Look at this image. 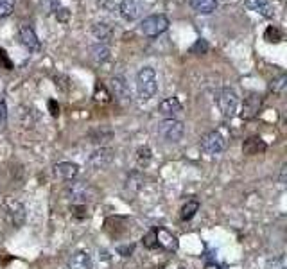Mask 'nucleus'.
<instances>
[{"instance_id":"obj_1","label":"nucleus","mask_w":287,"mask_h":269,"mask_svg":"<svg viewBox=\"0 0 287 269\" xmlns=\"http://www.w3.org/2000/svg\"><path fill=\"white\" fill-rule=\"evenodd\" d=\"M158 92V79H156V72L152 67H142L137 74V93L139 99L145 103L151 101Z\"/></svg>"},{"instance_id":"obj_2","label":"nucleus","mask_w":287,"mask_h":269,"mask_svg":"<svg viewBox=\"0 0 287 269\" xmlns=\"http://www.w3.org/2000/svg\"><path fill=\"white\" fill-rule=\"evenodd\" d=\"M140 32L149 38H155L160 36L162 32H165L169 29V18L165 14H151V16H145L140 22Z\"/></svg>"},{"instance_id":"obj_3","label":"nucleus","mask_w":287,"mask_h":269,"mask_svg":"<svg viewBox=\"0 0 287 269\" xmlns=\"http://www.w3.org/2000/svg\"><path fill=\"white\" fill-rule=\"evenodd\" d=\"M2 208H4V214H6V219L9 221L11 226L13 228L24 226L27 214H25V206L20 201H16L13 198H6L2 201Z\"/></svg>"},{"instance_id":"obj_4","label":"nucleus","mask_w":287,"mask_h":269,"mask_svg":"<svg viewBox=\"0 0 287 269\" xmlns=\"http://www.w3.org/2000/svg\"><path fill=\"white\" fill-rule=\"evenodd\" d=\"M67 192L74 205H86V203L93 201L97 198V190L86 181H75L68 187Z\"/></svg>"},{"instance_id":"obj_5","label":"nucleus","mask_w":287,"mask_h":269,"mask_svg":"<svg viewBox=\"0 0 287 269\" xmlns=\"http://www.w3.org/2000/svg\"><path fill=\"white\" fill-rule=\"evenodd\" d=\"M216 101H217V106H219L221 113H223L224 117L226 119L234 117L239 108V97L234 88H223L216 95Z\"/></svg>"},{"instance_id":"obj_6","label":"nucleus","mask_w":287,"mask_h":269,"mask_svg":"<svg viewBox=\"0 0 287 269\" xmlns=\"http://www.w3.org/2000/svg\"><path fill=\"white\" fill-rule=\"evenodd\" d=\"M226 145H228V140L221 131H210L201 138V151L210 156L223 152L226 149Z\"/></svg>"},{"instance_id":"obj_7","label":"nucleus","mask_w":287,"mask_h":269,"mask_svg":"<svg viewBox=\"0 0 287 269\" xmlns=\"http://www.w3.org/2000/svg\"><path fill=\"white\" fill-rule=\"evenodd\" d=\"M158 133L163 140L167 142H180L185 133V126L178 119H165L162 124L158 126Z\"/></svg>"},{"instance_id":"obj_8","label":"nucleus","mask_w":287,"mask_h":269,"mask_svg":"<svg viewBox=\"0 0 287 269\" xmlns=\"http://www.w3.org/2000/svg\"><path fill=\"white\" fill-rule=\"evenodd\" d=\"M113 156H115V151L111 147H104V145L103 147H97L95 151L90 155L88 165L92 167L93 170H103L113 162Z\"/></svg>"},{"instance_id":"obj_9","label":"nucleus","mask_w":287,"mask_h":269,"mask_svg":"<svg viewBox=\"0 0 287 269\" xmlns=\"http://www.w3.org/2000/svg\"><path fill=\"white\" fill-rule=\"evenodd\" d=\"M119 9H121V14L124 20L133 22V20H137V18L142 16L144 0H121Z\"/></svg>"},{"instance_id":"obj_10","label":"nucleus","mask_w":287,"mask_h":269,"mask_svg":"<svg viewBox=\"0 0 287 269\" xmlns=\"http://www.w3.org/2000/svg\"><path fill=\"white\" fill-rule=\"evenodd\" d=\"M110 88H111V93H113V97L117 101H121V103H129V101H131L129 86H128V83H126V79L122 78V75H115V78H111Z\"/></svg>"},{"instance_id":"obj_11","label":"nucleus","mask_w":287,"mask_h":269,"mask_svg":"<svg viewBox=\"0 0 287 269\" xmlns=\"http://www.w3.org/2000/svg\"><path fill=\"white\" fill-rule=\"evenodd\" d=\"M18 38H20V43L29 50H38L40 49V40L36 36L34 29L31 27V24H22L18 27Z\"/></svg>"},{"instance_id":"obj_12","label":"nucleus","mask_w":287,"mask_h":269,"mask_svg":"<svg viewBox=\"0 0 287 269\" xmlns=\"http://www.w3.org/2000/svg\"><path fill=\"white\" fill-rule=\"evenodd\" d=\"M54 176L61 181H72L78 178L79 174V165L78 163H72V162H60L54 165Z\"/></svg>"},{"instance_id":"obj_13","label":"nucleus","mask_w":287,"mask_h":269,"mask_svg":"<svg viewBox=\"0 0 287 269\" xmlns=\"http://www.w3.org/2000/svg\"><path fill=\"white\" fill-rule=\"evenodd\" d=\"M181 111H183V106H181V103L176 99V97L163 99L162 103L158 104V113L165 119H176Z\"/></svg>"},{"instance_id":"obj_14","label":"nucleus","mask_w":287,"mask_h":269,"mask_svg":"<svg viewBox=\"0 0 287 269\" xmlns=\"http://www.w3.org/2000/svg\"><path fill=\"white\" fill-rule=\"evenodd\" d=\"M67 269H92V257L86 252H75L68 259Z\"/></svg>"},{"instance_id":"obj_15","label":"nucleus","mask_w":287,"mask_h":269,"mask_svg":"<svg viewBox=\"0 0 287 269\" xmlns=\"http://www.w3.org/2000/svg\"><path fill=\"white\" fill-rule=\"evenodd\" d=\"M260 95H250L244 99L242 103V111H241V117L242 119H253L257 113H259V108H260Z\"/></svg>"},{"instance_id":"obj_16","label":"nucleus","mask_w":287,"mask_h":269,"mask_svg":"<svg viewBox=\"0 0 287 269\" xmlns=\"http://www.w3.org/2000/svg\"><path fill=\"white\" fill-rule=\"evenodd\" d=\"M266 147H267L266 142L260 137H250V138H246L244 144H242V152L248 156H253V155H259V152H264Z\"/></svg>"},{"instance_id":"obj_17","label":"nucleus","mask_w":287,"mask_h":269,"mask_svg":"<svg viewBox=\"0 0 287 269\" xmlns=\"http://www.w3.org/2000/svg\"><path fill=\"white\" fill-rule=\"evenodd\" d=\"M156 241H158V246L165 248L167 252H176L178 249V239L170 232H167L165 228H160L156 232Z\"/></svg>"},{"instance_id":"obj_18","label":"nucleus","mask_w":287,"mask_h":269,"mask_svg":"<svg viewBox=\"0 0 287 269\" xmlns=\"http://www.w3.org/2000/svg\"><path fill=\"white\" fill-rule=\"evenodd\" d=\"M88 137H90V142H92V144H97L103 147L106 142H110L111 138H113V131H111L110 128H106V126H101V128L90 131Z\"/></svg>"},{"instance_id":"obj_19","label":"nucleus","mask_w":287,"mask_h":269,"mask_svg":"<svg viewBox=\"0 0 287 269\" xmlns=\"http://www.w3.org/2000/svg\"><path fill=\"white\" fill-rule=\"evenodd\" d=\"M244 4L250 11L262 14V16H271L273 14V7H271L270 0H246Z\"/></svg>"},{"instance_id":"obj_20","label":"nucleus","mask_w":287,"mask_h":269,"mask_svg":"<svg viewBox=\"0 0 287 269\" xmlns=\"http://www.w3.org/2000/svg\"><path fill=\"white\" fill-rule=\"evenodd\" d=\"M92 32L101 43H104V45L113 38V29H111L108 24H104V22H97V24H93Z\"/></svg>"},{"instance_id":"obj_21","label":"nucleus","mask_w":287,"mask_h":269,"mask_svg":"<svg viewBox=\"0 0 287 269\" xmlns=\"http://www.w3.org/2000/svg\"><path fill=\"white\" fill-rule=\"evenodd\" d=\"M190 7L199 14H212L217 9V0H190Z\"/></svg>"},{"instance_id":"obj_22","label":"nucleus","mask_w":287,"mask_h":269,"mask_svg":"<svg viewBox=\"0 0 287 269\" xmlns=\"http://www.w3.org/2000/svg\"><path fill=\"white\" fill-rule=\"evenodd\" d=\"M110 47L104 45V43H97L92 47V57L95 63H104V61L110 60Z\"/></svg>"},{"instance_id":"obj_23","label":"nucleus","mask_w":287,"mask_h":269,"mask_svg":"<svg viewBox=\"0 0 287 269\" xmlns=\"http://www.w3.org/2000/svg\"><path fill=\"white\" fill-rule=\"evenodd\" d=\"M199 210V203L198 201H187V205H183V208H181V214L180 217L183 221H190L192 217L196 216V212Z\"/></svg>"},{"instance_id":"obj_24","label":"nucleus","mask_w":287,"mask_h":269,"mask_svg":"<svg viewBox=\"0 0 287 269\" xmlns=\"http://www.w3.org/2000/svg\"><path fill=\"white\" fill-rule=\"evenodd\" d=\"M285 86H287V75L282 74L280 78H277V79H273V81H271L270 90L275 93V95H284Z\"/></svg>"},{"instance_id":"obj_25","label":"nucleus","mask_w":287,"mask_h":269,"mask_svg":"<svg viewBox=\"0 0 287 269\" xmlns=\"http://www.w3.org/2000/svg\"><path fill=\"white\" fill-rule=\"evenodd\" d=\"M151 158H152V151L147 147V145L139 147V151H137V163H139V167H145L149 162H151Z\"/></svg>"},{"instance_id":"obj_26","label":"nucleus","mask_w":287,"mask_h":269,"mask_svg":"<svg viewBox=\"0 0 287 269\" xmlns=\"http://www.w3.org/2000/svg\"><path fill=\"white\" fill-rule=\"evenodd\" d=\"M264 40H267L270 43H278L282 40V32L278 31L277 27L271 25V27H267L266 32H264Z\"/></svg>"},{"instance_id":"obj_27","label":"nucleus","mask_w":287,"mask_h":269,"mask_svg":"<svg viewBox=\"0 0 287 269\" xmlns=\"http://www.w3.org/2000/svg\"><path fill=\"white\" fill-rule=\"evenodd\" d=\"M14 4H16V0H0V18L9 16L14 11Z\"/></svg>"},{"instance_id":"obj_28","label":"nucleus","mask_w":287,"mask_h":269,"mask_svg":"<svg viewBox=\"0 0 287 269\" xmlns=\"http://www.w3.org/2000/svg\"><path fill=\"white\" fill-rule=\"evenodd\" d=\"M142 244H144V248H147V249H155V248H158V241H156V230H151V232H149V234H145V235H144Z\"/></svg>"},{"instance_id":"obj_29","label":"nucleus","mask_w":287,"mask_h":269,"mask_svg":"<svg viewBox=\"0 0 287 269\" xmlns=\"http://www.w3.org/2000/svg\"><path fill=\"white\" fill-rule=\"evenodd\" d=\"M266 269H285V255H278L275 259L267 260Z\"/></svg>"},{"instance_id":"obj_30","label":"nucleus","mask_w":287,"mask_h":269,"mask_svg":"<svg viewBox=\"0 0 287 269\" xmlns=\"http://www.w3.org/2000/svg\"><path fill=\"white\" fill-rule=\"evenodd\" d=\"M206 50H208V43H206V40H203V38L196 40V43L190 47L192 54H206Z\"/></svg>"},{"instance_id":"obj_31","label":"nucleus","mask_w":287,"mask_h":269,"mask_svg":"<svg viewBox=\"0 0 287 269\" xmlns=\"http://www.w3.org/2000/svg\"><path fill=\"white\" fill-rule=\"evenodd\" d=\"M40 6L45 13H54L60 9V0H40Z\"/></svg>"},{"instance_id":"obj_32","label":"nucleus","mask_w":287,"mask_h":269,"mask_svg":"<svg viewBox=\"0 0 287 269\" xmlns=\"http://www.w3.org/2000/svg\"><path fill=\"white\" fill-rule=\"evenodd\" d=\"M7 124V106L4 101H0V131L6 128Z\"/></svg>"},{"instance_id":"obj_33","label":"nucleus","mask_w":287,"mask_h":269,"mask_svg":"<svg viewBox=\"0 0 287 269\" xmlns=\"http://www.w3.org/2000/svg\"><path fill=\"white\" fill-rule=\"evenodd\" d=\"M142 176H140L139 172H133L131 176L128 178V185L131 183V187H133V190H139L140 188V183H142Z\"/></svg>"},{"instance_id":"obj_34","label":"nucleus","mask_w":287,"mask_h":269,"mask_svg":"<svg viewBox=\"0 0 287 269\" xmlns=\"http://www.w3.org/2000/svg\"><path fill=\"white\" fill-rule=\"evenodd\" d=\"M72 214H74L75 217H85V210H86V205H72Z\"/></svg>"},{"instance_id":"obj_35","label":"nucleus","mask_w":287,"mask_h":269,"mask_svg":"<svg viewBox=\"0 0 287 269\" xmlns=\"http://www.w3.org/2000/svg\"><path fill=\"white\" fill-rule=\"evenodd\" d=\"M133 249H135V246H121V248H119V253H121V255H124V257H129L133 253Z\"/></svg>"},{"instance_id":"obj_36","label":"nucleus","mask_w":287,"mask_h":269,"mask_svg":"<svg viewBox=\"0 0 287 269\" xmlns=\"http://www.w3.org/2000/svg\"><path fill=\"white\" fill-rule=\"evenodd\" d=\"M0 61L4 63V67L7 68V70H11V61L7 60V56H6V50L4 49H0Z\"/></svg>"},{"instance_id":"obj_37","label":"nucleus","mask_w":287,"mask_h":269,"mask_svg":"<svg viewBox=\"0 0 287 269\" xmlns=\"http://www.w3.org/2000/svg\"><path fill=\"white\" fill-rule=\"evenodd\" d=\"M56 16L58 18H60V20H67V18H68V9H65V7H63V9H58L56 11Z\"/></svg>"},{"instance_id":"obj_38","label":"nucleus","mask_w":287,"mask_h":269,"mask_svg":"<svg viewBox=\"0 0 287 269\" xmlns=\"http://www.w3.org/2000/svg\"><path fill=\"white\" fill-rule=\"evenodd\" d=\"M49 106H50V113H52L54 117H58V115H60V106H56V103H54V101H50Z\"/></svg>"},{"instance_id":"obj_39","label":"nucleus","mask_w":287,"mask_h":269,"mask_svg":"<svg viewBox=\"0 0 287 269\" xmlns=\"http://www.w3.org/2000/svg\"><path fill=\"white\" fill-rule=\"evenodd\" d=\"M285 174H287V165H282V170H280V183H285Z\"/></svg>"}]
</instances>
